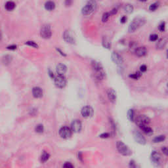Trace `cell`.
I'll use <instances>...</instances> for the list:
<instances>
[{"label":"cell","mask_w":168,"mask_h":168,"mask_svg":"<svg viewBox=\"0 0 168 168\" xmlns=\"http://www.w3.org/2000/svg\"><path fill=\"white\" fill-rule=\"evenodd\" d=\"M167 38L166 37H164V38L159 39L158 41V42L156 44V48L158 49H163L165 47V45L167 43Z\"/></svg>","instance_id":"18"},{"label":"cell","mask_w":168,"mask_h":168,"mask_svg":"<svg viewBox=\"0 0 168 168\" xmlns=\"http://www.w3.org/2000/svg\"><path fill=\"white\" fill-rule=\"evenodd\" d=\"M107 95H108V98L109 99L111 103H114L116 101L117 96H116V91H114L112 89H109L107 91Z\"/></svg>","instance_id":"15"},{"label":"cell","mask_w":168,"mask_h":168,"mask_svg":"<svg viewBox=\"0 0 168 168\" xmlns=\"http://www.w3.org/2000/svg\"><path fill=\"white\" fill-rule=\"evenodd\" d=\"M2 32H0V40H2Z\"/></svg>","instance_id":"46"},{"label":"cell","mask_w":168,"mask_h":168,"mask_svg":"<svg viewBox=\"0 0 168 168\" xmlns=\"http://www.w3.org/2000/svg\"><path fill=\"white\" fill-rule=\"evenodd\" d=\"M81 116L84 118H89L93 114V109L89 106H86L83 107L81 109Z\"/></svg>","instance_id":"14"},{"label":"cell","mask_w":168,"mask_h":168,"mask_svg":"<svg viewBox=\"0 0 168 168\" xmlns=\"http://www.w3.org/2000/svg\"><path fill=\"white\" fill-rule=\"evenodd\" d=\"M117 12H118V9H113L111 11H110V15H114V14H116L117 13Z\"/></svg>","instance_id":"43"},{"label":"cell","mask_w":168,"mask_h":168,"mask_svg":"<svg viewBox=\"0 0 168 168\" xmlns=\"http://www.w3.org/2000/svg\"><path fill=\"white\" fill-rule=\"evenodd\" d=\"M140 2H147V0H139Z\"/></svg>","instance_id":"47"},{"label":"cell","mask_w":168,"mask_h":168,"mask_svg":"<svg viewBox=\"0 0 168 168\" xmlns=\"http://www.w3.org/2000/svg\"><path fill=\"white\" fill-rule=\"evenodd\" d=\"M32 94L35 98H41L43 96V91L40 87H36L33 88Z\"/></svg>","instance_id":"17"},{"label":"cell","mask_w":168,"mask_h":168,"mask_svg":"<svg viewBox=\"0 0 168 168\" xmlns=\"http://www.w3.org/2000/svg\"><path fill=\"white\" fill-rule=\"evenodd\" d=\"M49 157H50L49 154H48V153L46 152H44L41 156V161L42 162H45L46 161L48 160Z\"/></svg>","instance_id":"27"},{"label":"cell","mask_w":168,"mask_h":168,"mask_svg":"<svg viewBox=\"0 0 168 168\" xmlns=\"http://www.w3.org/2000/svg\"><path fill=\"white\" fill-rule=\"evenodd\" d=\"M57 72L59 75H64L67 70V67L63 64H59L57 66Z\"/></svg>","instance_id":"19"},{"label":"cell","mask_w":168,"mask_h":168,"mask_svg":"<svg viewBox=\"0 0 168 168\" xmlns=\"http://www.w3.org/2000/svg\"><path fill=\"white\" fill-rule=\"evenodd\" d=\"M151 160L152 162L155 166H159L160 164V159H161V155L157 151L154 150L151 153Z\"/></svg>","instance_id":"9"},{"label":"cell","mask_w":168,"mask_h":168,"mask_svg":"<svg viewBox=\"0 0 168 168\" xmlns=\"http://www.w3.org/2000/svg\"><path fill=\"white\" fill-rule=\"evenodd\" d=\"M15 3L13 2H8L6 3L5 5V9H7V11H13V9L15 8Z\"/></svg>","instance_id":"22"},{"label":"cell","mask_w":168,"mask_h":168,"mask_svg":"<svg viewBox=\"0 0 168 168\" xmlns=\"http://www.w3.org/2000/svg\"><path fill=\"white\" fill-rule=\"evenodd\" d=\"M137 47H138V46H137V43L136 42H135V41H131L130 42L129 49L131 51L135 52V51Z\"/></svg>","instance_id":"29"},{"label":"cell","mask_w":168,"mask_h":168,"mask_svg":"<svg viewBox=\"0 0 168 168\" xmlns=\"http://www.w3.org/2000/svg\"><path fill=\"white\" fill-rule=\"evenodd\" d=\"M141 129H142V131H143L146 135H151L153 133V130L150 127H148V125L143 127Z\"/></svg>","instance_id":"24"},{"label":"cell","mask_w":168,"mask_h":168,"mask_svg":"<svg viewBox=\"0 0 168 168\" xmlns=\"http://www.w3.org/2000/svg\"><path fill=\"white\" fill-rule=\"evenodd\" d=\"M7 49H17V46L16 45L9 46V47H7Z\"/></svg>","instance_id":"44"},{"label":"cell","mask_w":168,"mask_h":168,"mask_svg":"<svg viewBox=\"0 0 168 168\" xmlns=\"http://www.w3.org/2000/svg\"><path fill=\"white\" fill-rule=\"evenodd\" d=\"M127 17H125V16H124V17H122L120 19V22H121V23H122V24H124V23L126 22V21H127Z\"/></svg>","instance_id":"41"},{"label":"cell","mask_w":168,"mask_h":168,"mask_svg":"<svg viewBox=\"0 0 168 168\" xmlns=\"http://www.w3.org/2000/svg\"><path fill=\"white\" fill-rule=\"evenodd\" d=\"M162 150L163 153H164L165 155L167 156L168 154V150H167V148L166 147H164L162 148Z\"/></svg>","instance_id":"39"},{"label":"cell","mask_w":168,"mask_h":168,"mask_svg":"<svg viewBox=\"0 0 168 168\" xmlns=\"http://www.w3.org/2000/svg\"><path fill=\"white\" fill-rule=\"evenodd\" d=\"M72 4V0H65V5L68 7Z\"/></svg>","instance_id":"40"},{"label":"cell","mask_w":168,"mask_h":168,"mask_svg":"<svg viewBox=\"0 0 168 168\" xmlns=\"http://www.w3.org/2000/svg\"><path fill=\"white\" fill-rule=\"evenodd\" d=\"M165 139V135H159L156 137L155 138L153 139V142L157 143V142H161L162 141H164Z\"/></svg>","instance_id":"25"},{"label":"cell","mask_w":168,"mask_h":168,"mask_svg":"<svg viewBox=\"0 0 168 168\" xmlns=\"http://www.w3.org/2000/svg\"><path fill=\"white\" fill-rule=\"evenodd\" d=\"M158 29L161 32H163L165 31V23L164 22H162L159 25V27H158Z\"/></svg>","instance_id":"34"},{"label":"cell","mask_w":168,"mask_h":168,"mask_svg":"<svg viewBox=\"0 0 168 168\" xmlns=\"http://www.w3.org/2000/svg\"><path fill=\"white\" fill-rule=\"evenodd\" d=\"M133 137L134 139L135 140L136 142L137 143L140 144H142V145H144V144H146V139L143 135H142V134L140 132H139L138 131H133Z\"/></svg>","instance_id":"11"},{"label":"cell","mask_w":168,"mask_h":168,"mask_svg":"<svg viewBox=\"0 0 168 168\" xmlns=\"http://www.w3.org/2000/svg\"><path fill=\"white\" fill-rule=\"evenodd\" d=\"M135 53L137 56L139 57H142L145 56L147 54V50L144 46H142V47H138L136 50L135 51Z\"/></svg>","instance_id":"16"},{"label":"cell","mask_w":168,"mask_h":168,"mask_svg":"<svg viewBox=\"0 0 168 168\" xmlns=\"http://www.w3.org/2000/svg\"><path fill=\"white\" fill-rule=\"evenodd\" d=\"M129 167H137L135 162L133 160H131V161H130Z\"/></svg>","instance_id":"42"},{"label":"cell","mask_w":168,"mask_h":168,"mask_svg":"<svg viewBox=\"0 0 168 168\" xmlns=\"http://www.w3.org/2000/svg\"><path fill=\"white\" fill-rule=\"evenodd\" d=\"M124 9L125 11V13H128V14H130V13H133L134 10L133 6L131 4H126L124 5Z\"/></svg>","instance_id":"23"},{"label":"cell","mask_w":168,"mask_h":168,"mask_svg":"<svg viewBox=\"0 0 168 168\" xmlns=\"http://www.w3.org/2000/svg\"><path fill=\"white\" fill-rule=\"evenodd\" d=\"M150 122V120L148 117L144 115H141L138 116L135 120V123L141 129L144 126H147Z\"/></svg>","instance_id":"5"},{"label":"cell","mask_w":168,"mask_h":168,"mask_svg":"<svg viewBox=\"0 0 168 168\" xmlns=\"http://www.w3.org/2000/svg\"><path fill=\"white\" fill-rule=\"evenodd\" d=\"M78 157H79L78 158H80V159H81V160H82V156H81V152H79Z\"/></svg>","instance_id":"45"},{"label":"cell","mask_w":168,"mask_h":168,"mask_svg":"<svg viewBox=\"0 0 168 168\" xmlns=\"http://www.w3.org/2000/svg\"><path fill=\"white\" fill-rule=\"evenodd\" d=\"M97 9V3L95 0H89L82 8L81 13L83 15H90Z\"/></svg>","instance_id":"2"},{"label":"cell","mask_w":168,"mask_h":168,"mask_svg":"<svg viewBox=\"0 0 168 168\" xmlns=\"http://www.w3.org/2000/svg\"><path fill=\"white\" fill-rule=\"evenodd\" d=\"M145 23V20L141 18H136L134 19L129 26L128 30L129 32H135L140 27L142 26Z\"/></svg>","instance_id":"3"},{"label":"cell","mask_w":168,"mask_h":168,"mask_svg":"<svg viewBox=\"0 0 168 168\" xmlns=\"http://www.w3.org/2000/svg\"><path fill=\"white\" fill-rule=\"evenodd\" d=\"M91 66L93 68V75L95 80L98 81H101L105 78V72H104L101 64L96 60L91 62Z\"/></svg>","instance_id":"1"},{"label":"cell","mask_w":168,"mask_h":168,"mask_svg":"<svg viewBox=\"0 0 168 168\" xmlns=\"http://www.w3.org/2000/svg\"><path fill=\"white\" fill-rule=\"evenodd\" d=\"M55 84L59 88H63L66 84V80L63 75H59L55 78Z\"/></svg>","instance_id":"7"},{"label":"cell","mask_w":168,"mask_h":168,"mask_svg":"<svg viewBox=\"0 0 168 168\" xmlns=\"http://www.w3.org/2000/svg\"><path fill=\"white\" fill-rule=\"evenodd\" d=\"M116 148L118 151L124 156H129L131 154V152L127 145L124 144L122 141H118L116 143Z\"/></svg>","instance_id":"4"},{"label":"cell","mask_w":168,"mask_h":168,"mask_svg":"<svg viewBox=\"0 0 168 168\" xmlns=\"http://www.w3.org/2000/svg\"><path fill=\"white\" fill-rule=\"evenodd\" d=\"M147 66L144 65V64L141 66V67H140V70H141V72H144L147 71Z\"/></svg>","instance_id":"37"},{"label":"cell","mask_w":168,"mask_h":168,"mask_svg":"<svg viewBox=\"0 0 168 168\" xmlns=\"http://www.w3.org/2000/svg\"><path fill=\"white\" fill-rule=\"evenodd\" d=\"M110 13H108V12L104 13L103 15V17H102V21H103V22H107L108 19H109V17H110Z\"/></svg>","instance_id":"32"},{"label":"cell","mask_w":168,"mask_h":168,"mask_svg":"<svg viewBox=\"0 0 168 168\" xmlns=\"http://www.w3.org/2000/svg\"><path fill=\"white\" fill-rule=\"evenodd\" d=\"M141 75H142V74H141V72H137L135 73V74H130L129 76V78H131L133 79V80H138L139 78H141Z\"/></svg>","instance_id":"28"},{"label":"cell","mask_w":168,"mask_h":168,"mask_svg":"<svg viewBox=\"0 0 168 168\" xmlns=\"http://www.w3.org/2000/svg\"><path fill=\"white\" fill-rule=\"evenodd\" d=\"M63 38L64 41H66L67 43L74 44L75 43V37L73 36V34L70 30H66L63 34Z\"/></svg>","instance_id":"10"},{"label":"cell","mask_w":168,"mask_h":168,"mask_svg":"<svg viewBox=\"0 0 168 168\" xmlns=\"http://www.w3.org/2000/svg\"><path fill=\"white\" fill-rule=\"evenodd\" d=\"M158 39V36L157 34H151L149 37L150 41H156Z\"/></svg>","instance_id":"35"},{"label":"cell","mask_w":168,"mask_h":168,"mask_svg":"<svg viewBox=\"0 0 168 168\" xmlns=\"http://www.w3.org/2000/svg\"><path fill=\"white\" fill-rule=\"evenodd\" d=\"M63 167H67V168L68 167L72 168V167H74V165H73L70 162H66L65 164H64V165H63Z\"/></svg>","instance_id":"38"},{"label":"cell","mask_w":168,"mask_h":168,"mask_svg":"<svg viewBox=\"0 0 168 168\" xmlns=\"http://www.w3.org/2000/svg\"><path fill=\"white\" fill-rule=\"evenodd\" d=\"M82 125L79 120H75L71 124V129L74 133H78L81 130Z\"/></svg>","instance_id":"12"},{"label":"cell","mask_w":168,"mask_h":168,"mask_svg":"<svg viewBox=\"0 0 168 168\" xmlns=\"http://www.w3.org/2000/svg\"><path fill=\"white\" fill-rule=\"evenodd\" d=\"M109 137H110V135H109V133H104L101 134L99 135V137L103 139H106L108 138Z\"/></svg>","instance_id":"36"},{"label":"cell","mask_w":168,"mask_h":168,"mask_svg":"<svg viewBox=\"0 0 168 168\" xmlns=\"http://www.w3.org/2000/svg\"><path fill=\"white\" fill-rule=\"evenodd\" d=\"M55 8V3L52 1H48L45 4V9L47 11H51L54 10Z\"/></svg>","instance_id":"20"},{"label":"cell","mask_w":168,"mask_h":168,"mask_svg":"<svg viewBox=\"0 0 168 168\" xmlns=\"http://www.w3.org/2000/svg\"><path fill=\"white\" fill-rule=\"evenodd\" d=\"M127 118L129 120V121H134V110L133 109H129L127 112Z\"/></svg>","instance_id":"26"},{"label":"cell","mask_w":168,"mask_h":168,"mask_svg":"<svg viewBox=\"0 0 168 168\" xmlns=\"http://www.w3.org/2000/svg\"><path fill=\"white\" fill-rule=\"evenodd\" d=\"M159 5V3L158 2H156V3H152L151 4L149 7V10L151 11H154L156 10L158 8Z\"/></svg>","instance_id":"30"},{"label":"cell","mask_w":168,"mask_h":168,"mask_svg":"<svg viewBox=\"0 0 168 168\" xmlns=\"http://www.w3.org/2000/svg\"><path fill=\"white\" fill-rule=\"evenodd\" d=\"M25 44L28 45L29 46H31V47H34V48H37V47H38V45H37V43H35L34 41H26V43H25Z\"/></svg>","instance_id":"33"},{"label":"cell","mask_w":168,"mask_h":168,"mask_svg":"<svg viewBox=\"0 0 168 168\" xmlns=\"http://www.w3.org/2000/svg\"><path fill=\"white\" fill-rule=\"evenodd\" d=\"M40 35H41V37H43L44 39H49L51 37L52 32L49 25L45 24V25H43L41 27V31H40Z\"/></svg>","instance_id":"6"},{"label":"cell","mask_w":168,"mask_h":168,"mask_svg":"<svg viewBox=\"0 0 168 168\" xmlns=\"http://www.w3.org/2000/svg\"><path fill=\"white\" fill-rule=\"evenodd\" d=\"M43 129H44L43 125H41V124H38L37 125H36V128H35V130H36V132L39 133H41L43 132Z\"/></svg>","instance_id":"31"},{"label":"cell","mask_w":168,"mask_h":168,"mask_svg":"<svg viewBox=\"0 0 168 168\" xmlns=\"http://www.w3.org/2000/svg\"><path fill=\"white\" fill-rule=\"evenodd\" d=\"M111 57L112 61L114 62L116 64H117V65H121V64H123L124 60H123L122 57H121V56L120 55L119 53H117V52H112Z\"/></svg>","instance_id":"13"},{"label":"cell","mask_w":168,"mask_h":168,"mask_svg":"<svg viewBox=\"0 0 168 168\" xmlns=\"http://www.w3.org/2000/svg\"><path fill=\"white\" fill-rule=\"evenodd\" d=\"M102 44H103V46L104 48L110 49V47H111V43L110 42L109 40H108L107 37H106L105 36H104V37H103Z\"/></svg>","instance_id":"21"},{"label":"cell","mask_w":168,"mask_h":168,"mask_svg":"<svg viewBox=\"0 0 168 168\" xmlns=\"http://www.w3.org/2000/svg\"><path fill=\"white\" fill-rule=\"evenodd\" d=\"M72 129L68 127L64 126L59 130V135L63 139H68L72 136Z\"/></svg>","instance_id":"8"}]
</instances>
